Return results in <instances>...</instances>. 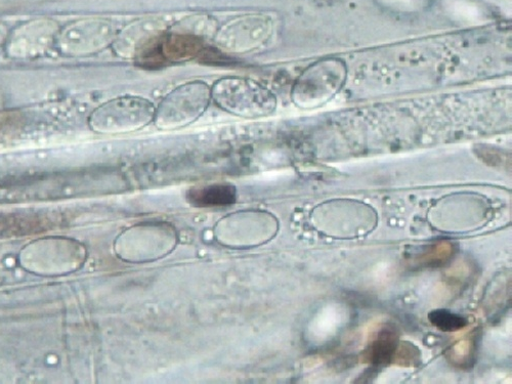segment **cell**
I'll use <instances>...</instances> for the list:
<instances>
[{
    "label": "cell",
    "mask_w": 512,
    "mask_h": 384,
    "mask_svg": "<svg viewBox=\"0 0 512 384\" xmlns=\"http://www.w3.org/2000/svg\"><path fill=\"white\" fill-rule=\"evenodd\" d=\"M120 241L122 260L142 264L157 261L172 252L177 244V234L167 224L149 223L127 230Z\"/></svg>",
    "instance_id": "5"
},
{
    "label": "cell",
    "mask_w": 512,
    "mask_h": 384,
    "mask_svg": "<svg viewBox=\"0 0 512 384\" xmlns=\"http://www.w3.org/2000/svg\"><path fill=\"white\" fill-rule=\"evenodd\" d=\"M237 189L231 184H211L192 188L187 193L190 204L196 207H226L236 203Z\"/></svg>",
    "instance_id": "9"
},
{
    "label": "cell",
    "mask_w": 512,
    "mask_h": 384,
    "mask_svg": "<svg viewBox=\"0 0 512 384\" xmlns=\"http://www.w3.org/2000/svg\"><path fill=\"white\" fill-rule=\"evenodd\" d=\"M211 101V88L207 83L201 80L187 82L160 102L153 122L161 131L180 130L199 120Z\"/></svg>",
    "instance_id": "2"
},
{
    "label": "cell",
    "mask_w": 512,
    "mask_h": 384,
    "mask_svg": "<svg viewBox=\"0 0 512 384\" xmlns=\"http://www.w3.org/2000/svg\"><path fill=\"white\" fill-rule=\"evenodd\" d=\"M273 22L265 15H245L227 23L218 32V48L232 54H244L265 45L272 34Z\"/></svg>",
    "instance_id": "7"
},
{
    "label": "cell",
    "mask_w": 512,
    "mask_h": 384,
    "mask_svg": "<svg viewBox=\"0 0 512 384\" xmlns=\"http://www.w3.org/2000/svg\"><path fill=\"white\" fill-rule=\"evenodd\" d=\"M430 322L443 332H456L468 325L465 317L447 310H436L429 315Z\"/></svg>",
    "instance_id": "10"
},
{
    "label": "cell",
    "mask_w": 512,
    "mask_h": 384,
    "mask_svg": "<svg viewBox=\"0 0 512 384\" xmlns=\"http://www.w3.org/2000/svg\"><path fill=\"white\" fill-rule=\"evenodd\" d=\"M203 40L192 34H155L136 54L141 64L158 67L191 61L202 54Z\"/></svg>",
    "instance_id": "6"
},
{
    "label": "cell",
    "mask_w": 512,
    "mask_h": 384,
    "mask_svg": "<svg viewBox=\"0 0 512 384\" xmlns=\"http://www.w3.org/2000/svg\"><path fill=\"white\" fill-rule=\"evenodd\" d=\"M217 240L228 247H256L268 242L277 232V221L262 210L234 212L219 222Z\"/></svg>",
    "instance_id": "4"
},
{
    "label": "cell",
    "mask_w": 512,
    "mask_h": 384,
    "mask_svg": "<svg viewBox=\"0 0 512 384\" xmlns=\"http://www.w3.org/2000/svg\"><path fill=\"white\" fill-rule=\"evenodd\" d=\"M156 107L148 99L123 96L99 107L91 116L93 130L103 134H126L142 130L154 120Z\"/></svg>",
    "instance_id": "3"
},
{
    "label": "cell",
    "mask_w": 512,
    "mask_h": 384,
    "mask_svg": "<svg viewBox=\"0 0 512 384\" xmlns=\"http://www.w3.org/2000/svg\"><path fill=\"white\" fill-rule=\"evenodd\" d=\"M399 334L393 325L379 327L363 354V361L374 366L388 365L394 361L398 350Z\"/></svg>",
    "instance_id": "8"
},
{
    "label": "cell",
    "mask_w": 512,
    "mask_h": 384,
    "mask_svg": "<svg viewBox=\"0 0 512 384\" xmlns=\"http://www.w3.org/2000/svg\"><path fill=\"white\" fill-rule=\"evenodd\" d=\"M211 100L227 113L249 119L270 116L277 108L275 95L263 84L237 76L216 81Z\"/></svg>",
    "instance_id": "1"
},
{
    "label": "cell",
    "mask_w": 512,
    "mask_h": 384,
    "mask_svg": "<svg viewBox=\"0 0 512 384\" xmlns=\"http://www.w3.org/2000/svg\"><path fill=\"white\" fill-rule=\"evenodd\" d=\"M419 350L412 344L399 345L394 361H398L402 366H413L419 361Z\"/></svg>",
    "instance_id": "11"
}]
</instances>
